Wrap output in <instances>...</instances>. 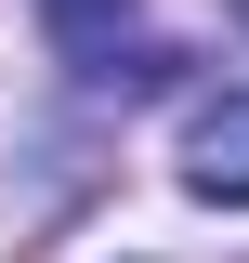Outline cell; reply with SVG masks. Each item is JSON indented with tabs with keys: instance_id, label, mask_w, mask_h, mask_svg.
I'll list each match as a JSON object with an SVG mask.
<instances>
[{
	"instance_id": "1",
	"label": "cell",
	"mask_w": 249,
	"mask_h": 263,
	"mask_svg": "<svg viewBox=\"0 0 249 263\" xmlns=\"http://www.w3.org/2000/svg\"><path fill=\"white\" fill-rule=\"evenodd\" d=\"M39 27H53V53L79 66L92 92H157V79H171V53L131 40V0H39Z\"/></svg>"
},
{
	"instance_id": "2",
	"label": "cell",
	"mask_w": 249,
	"mask_h": 263,
	"mask_svg": "<svg viewBox=\"0 0 249 263\" xmlns=\"http://www.w3.org/2000/svg\"><path fill=\"white\" fill-rule=\"evenodd\" d=\"M184 184L210 211H249V92H210L184 119Z\"/></svg>"
}]
</instances>
